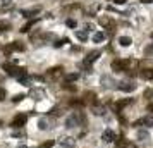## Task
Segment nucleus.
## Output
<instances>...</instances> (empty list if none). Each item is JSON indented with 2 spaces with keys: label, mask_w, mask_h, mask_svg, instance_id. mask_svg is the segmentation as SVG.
I'll return each mask as SVG.
<instances>
[{
  "label": "nucleus",
  "mask_w": 153,
  "mask_h": 148,
  "mask_svg": "<svg viewBox=\"0 0 153 148\" xmlns=\"http://www.w3.org/2000/svg\"><path fill=\"white\" fill-rule=\"evenodd\" d=\"M26 122H28V114H17V115L10 121V126H12L14 129H17V128H22Z\"/></svg>",
  "instance_id": "obj_1"
},
{
  "label": "nucleus",
  "mask_w": 153,
  "mask_h": 148,
  "mask_svg": "<svg viewBox=\"0 0 153 148\" xmlns=\"http://www.w3.org/2000/svg\"><path fill=\"white\" fill-rule=\"evenodd\" d=\"M100 55H102V52H100V50H95V52H91V54H88V57L84 59V62H83V64L90 67V66H91V64H93V62H95V60H96V59H98V57H100Z\"/></svg>",
  "instance_id": "obj_2"
},
{
  "label": "nucleus",
  "mask_w": 153,
  "mask_h": 148,
  "mask_svg": "<svg viewBox=\"0 0 153 148\" xmlns=\"http://www.w3.org/2000/svg\"><path fill=\"white\" fill-rule=\"evenodd\" d=\"M79 121H81V117H79L77 114H72L71 117H67V121H65V126H67V128H76L77 124H79Z\"/></svg>",
  "instance_id": "obj_3"
},
{
  "label": "nucleus",
  "mask_w": 153,
  "mask_h": 148,
  "mask_svg": "<svg viewBox=\"0 0 153 148\" xmlns=\"http://www.w3.org/2000/svg\"><path fill=\"white\" fill-rule=\"evenodd\" d=\"M102 140L105 141V143H112L115 140V133L112 129H105L103 131V134H102Z\"/></svg>",
  "instance_id": "obj_4"
},
{
  "label": "nucleus",
  "mask_w": 153,
  "mask_h": 148,
  "mask_svg": "<svg viewBox=\"0 0 153 148\" xmlns=\"http://www.w3.org/2000/svg\"><path fill=\"white\" fill-rule=\"evenodd\" d=\"M126 60H114L112 62V69L117 71V73H120V71H126Z\"/></svg>",
  "instance_id": "obj_5"
},
{
  "label": "nucleus",
  "mask_w": 153,
  "mask_h": 148,
  "mask_svg": "<svg viewBox=\"0 0 153 148\" xmlns=\"http://www.w3.org/2000/svg\"><path fill=\"white\" fill-rule=\"evenodd\" d=\"M134 88H136L134 83H120V84H119V90H120V91H133Z\"/></svg>",
  "instance_id": "obj_6"
},
{
  "label": "nucleus",
  "mask_w": 153,
  "mask_h": 148,
  "mask_svg": "<svg viewBox=\"0 0 153 148\" xmlns=\"http://www.w3.org/2000/svg\"><path fill=\"white\" fill-rule=\"evenodd\" d=\"M60 145L64 148H72L76 145V141H74L72 138H62V140H60Z\"/></svg>",
  "instance_id": "obj_7"
},
{
  "label": "nucleus",
  "mask_w": 153,
  "mask_h": 148,
  "mask_svg": "<svg viewBox=\"0 0 153 148\" xmlns=\"http://www.w3.org/2000/svg\"><path fill=\"white\" fill-rule=\"evenodd\" d=\"M36 22H38V19H33V21H29L28 24H24V26L21 28V33H28V31H29V29H31V28H33Z\"/></svg>",
  "instance_id": "obj_8"
},
{
  "label": "nucleus",
  "mask_w": 153,
  "mask_h": 148,
  "mask_svg": "<svg viewBox=\"0 0 153 148\" xmlns=\"http://www.w3.org/2000/svg\"><path fill=\"white\" fill-rule=\"evenodd\" d=\"M38 12H40V9H38V7H35V9H29V10H22L21 14H22L24 17H33V16H35V14H38Z\"/></svg>",
  "instance_id": "obj_9"
},
{
  "label": "nucleus",
  "mask_w": 153,
  "mask_h": 148,
  "mask_svg": "<svg viewBox=\"0 0 153 148\" xmlns=\"http://www.w3.org/2000/svg\"><path fill=\"white\" fill-rule=\"evenodd\" d=\"M141 124H143V126H146V128H153V117H152V115L143 117V119H141Z\"/></svg>",
  "instance_id": "obj_10"
},
{
  "label": "nucleus",
  "mask_w": 153,
  "mask_h": 148,
  "mask_svg": "<svg viewBox=\"0 0 153 148\" xmlns=\"http://www.w3.org/2000/svg\"><path fill=\"white\" fill-rule=\"evenodd\" d=\"M119 43H120L122 47H129V45L133 43V40H131L129 36H120L119 38Z\"/></svg>",
  "instance_id": "obj_11"
},
{
  "label": "nucleus",
  "mask_w": 153,
  "mask_h": 148,
  "mask_svg": "<svg viewBox=\"0 0 153 148\" xmlns=\"http://www.w3.org/2000/svg\"><path fill=\"white\" fill-rule=\"evenodd\" d=\"M103 40H105V35H103L102 31H98V33L93 35V41H95V43H102Z\"/></svg>",
  "instance_id": "obj_12"
},
{
  "label": "nucleus",
  "mask_w": 153,
  "mask_h": 148,
  "mask_svg": "<svg viewBox=\"0 0 153 148\" xmlns=\"http://www.w3.org/2000/svg\"><path fill=\"white\" fill-rule=\"evenodd\" d=\"M141 76L145 79H153V71L152 69H145V71H141Z\"/></svg>",
  "instance_id": "obj_13"
},
{
  "label": "nucleus",
  "mask_w": 153,
  "mask_h": 148,
  "mask_svg": "<svg viewBox=\"0 0 153 148\" xmlns=\"http://www.w3.org/2000/svg\"><path fill=\"white\" fill-rule=\"evenodd\" d=\"M9 28H10V22H9V21H0V33L7 31Z\"/></svg>",
  "instance_id": "obj_14"
},
{
  "label": "nucleus",
  "mask_w": 153,
  "mask_h": 148,
  "mask_svg": "<svg viewBox=\"0 0 153 148\" xmlns=\"http://www.w3.org/2000/svg\"><path fill=\"white\" fill-rule=\"evenodd\" d=\"M76 36H77V40H81V41H86V40H88V33H86V31H76Z\"/></svg>",
  "instance_id": "obj_15"
},
{
  "label": "nucleus",
  "mask_w": 153,
  "mask_h": 148,
  "mask_svg": "<svg viewBox=\"0 0 153 148\" xmlns=\"http://www.w3.org/2000/svg\"><path fill=\"white\" fill-rule=\"evenodd\" d=\"M10 47H12V50H19V52L24 50V45H21V41H14V43H10Z\"/></svg>",
  "instance_id": "obj_16"
},
{
  "label": "nucleus",
  "mask_w": 153,
  "mask_h": 148,
  "mask_svg": "<svg viewBox=\"0 0 153 148\" xmlns=\"http://www.w3.org/2000/svg\"><path fill=\"white\" fill-rule=\"evenodd\" d=\"M60 73H62V67H55V69H50V71H48L50 76H55V77H57Z\"/></svg>",
  "instance_id": "obj_17"
},
{
  "label": "nucleus",
  "mask_w": 153,
  "mask_h": 148,
  "mask_svg": "<svg viewBox=\"0 0 153 148\" xmlns=\"http://www.w3.org/2000/svg\"><path fill=\"white\" fill-rule=\"evenodd\" d=\"M38 126H40V129H48V124H47V121H45V119H40Z\"/></svg>",
  "instance_id": "obj_18"
},
{
  "label": "nucleus",
  "mask_w": 153,
  "mask_h": 148,
  "mask_svg": "<svg viewBox=\"0 0 153 148\" xmlns=\"http://www.w3.org/2000/svg\"><path fill=\"white\" fill-rule=\"evenodd\" d=\"M103 107H93V114H96V115H103Z\"/></svg>",
  "instance_id": "obj_19"
},
{
  "label": "nucleus",
  "mask_w": 153,
  "mask_h": 148,
  "mask_svg": "<svg viewBox=\"0 0 153 148\" xmlns=\"http://www.w3.org/2000/svg\"><path fill=\"white\" fill-rule=\"evenodd\" d=\"M65 24H67L69 28H76V26H77V22L74 21V19H67V21H65Z\"/></svg>",
  "instance_id": "obj_20"
},
{
  "label": "nucleus",
  "mask_w": 153,
  "mask_h": 148,
  "mask_svg": "<svg viewBox=\"0 0 153 148\" xmlns=\"http://www.w3.org/2000/svg\"><path fill=\"white\" fill-rule=\"evenodd\" d=\"M54 147V141H47V143H43V145H40L38 148H52Z\"/></svg>",
  "instance_id": "obj_21"
},
{
  "label": "nucleus",
  "mask_w": 153,
  "mask_h": 148,
  "mask_svg": "<svg viewBox=\"0 0 153 148\" xmlns=\"http://www.w3.org/2000/svg\"><path fill=\"white\" fill-rule=\"evenodd\" d=\"M77 77H79V74H69V76H67V81H76Z\"/></svg>",
  "instance_id": "obj_22"
},
{
  "label": "nucleus",
  "mask_w": 153,
  "mask_h": 148,
  "mask_svg": "<svg viewBox=\"0 0 153 148\" xmlns=\"http://www.w3.org/2000/svg\"><path fill=\"white\" fill-rule=\"evenodd\" d=\"M22 98H24V95H16V96L12 98V102H14V103H17V102H21Z\"/></svg>",
  "instance_id": "obj_23"
},
{
  "label": "nucleus",
  "mask_w": 153,
  "mask_h": 148,
  "mask_svg": "<svg viewBox=\"0 0 153 148\" xmlns=\"http://www.w3.org/2000/svg\"><path fill=\"white\" fill-rule=\"evenodd\" d=\"M138 136H139L141 140H143V138L146 140V138H148V133H143V131H139V133H138Z\"/></svg>",
  "instance_id": "obj_24"
},
{
  "label": "nucleus",
  "mask_w": 153,
  "mask_h": 148,
  "mask_svg": "<svg viewBox=\"0 0 153 148\" xmlns=\"http://www.w3.org/2000/svg\"><path fill=\"white\" fill-rule=\"evenodd\" d=\"M2 100H5V90L3 88H0V102Z\"/></svg>",
  "instance_id": "obj_25"
},
{
  "label": "nucleus",
  "mask_w": 153,
  "mask_h": 148,
  "mask_svg": "<svg viewBox=\"0 0 153 148\" xmlns=\"http://www.w3.org/2000/svg\"><path fill=\"white\" fill-rule=\"evenodd\" d=\"M124 148H136V147H134L133 143H126V145H124Z\"/></svg>",
  "instance_id": "obj_26"
},
{
  "label": "nucleus",
  "mask_w": 153,
  "mask_h": 148,
  "mask_svg": "<svg viewBox=\"0 0 153 148\" xmlns=\"http://www.w3.org/2000/svg\"><path fill=\"white\" fill-rule=\"evenodd\" d=\"M115 3H119V5H120V3H126V0H114Z\"/></svg>",
  "instance_id": "obj_27"
},
{
  "label": "nucleus",
  "mask_w": 153,
  "mask_h": 148,
  "mask_svg": "<svg viewBox=\"0 0 153 148\" xmlns=\"http://www.w3.org/2000/svg\"><path fill=\"white\" fill-rule=\"evenodd\" d=\"M2 3H3V5H7V3H10V0H2Z\"/></svg>",
  "instance_id": "obj_28"
},
{
  "label": "nucleus",
  "mask_w": 153,
  "mask_h": 148,
  "mask_svg": "<svg viewBox=\"0 0 153 148\" xmlns=\"http://www.w3.org/2000/svg\"><path fill=\"white\" fill-rule=\"evenodd\" d=\"M143 2H146V3H148V2H153V0H143Z\"/></svg>",
  "instance_id": "obj_29"
},
{
  "label": "nucleus",
  "mask_w": 153,
  "mask_h": 148,
  "mask_svg": "<svg viewBox=\"0 0 153 148\" xmlns=\"http://www.w3.org/2000/svg\"><path fill=\"white\" fill-rule=\"evenodd\" d=\"M0 126H2V121H0Z\"/></svg>",
  "instance_id": "obj_30"
},
{
  "label": "nucleus",
  "mask_w": 153,
  "mask_h": 148,
  "mask_svg": "<svg viewBox=\"0 0 153 148\" xmlns=\"http://www.w3.org/2000/svg\"><path fill=\"white\" fill-rule=\"evenodd\" d=\"M152 38H153V33H152Z\"/></svg>",
  "instance_id": "obj_31"
}]
</instances>
